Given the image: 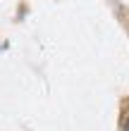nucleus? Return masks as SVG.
<instances>
[{
    "label": "nucleus",
    "instance_id": "1",
    "mask_svg": "<svg viewBox=\"0 0 129 131\" xmlns=\"http://www.w3.org/2000/svg\"><path fill=\"white\" fill-rule=\"evenodd\" d=\"M127 131H129V122H127Z\"/></svg>",
    "mask_w": 129,
    "mask_h": 131
}]
</instances>
